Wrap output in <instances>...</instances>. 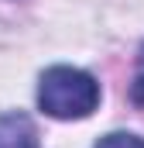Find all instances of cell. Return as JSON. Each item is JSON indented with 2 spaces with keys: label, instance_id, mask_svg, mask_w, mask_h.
<instances>
[{
  "label": "cell",
  "instance_id": "6da1fadb",
  "mask_svg": "<svg viewBox=\"0 0 144 148\" xmlns=\"http://www.w3.org/2000/svg\"><path fill=\"white\" fill-rule=\"evenodd\" d=\"M38 107L55 121H82L100 107V83L86 69L52 66L38 79Z\"/></svg>",
  "mask_w": 144,
  "mask_h": 148
},
{
  "label": "cell",
  "instance_id": "7a4b0ae2",
  "mask_svg": "<svg viewBox=\"0 0 144 148\" xmlns=\"http://www.w3.org/2000/svg\"><path fill=\"white\" fill-rule=\"evenodd\" d=\"M0 148H41L38 131L28 114H0Z\"/></svg>",
  "mask_w": 144,
  "mask_h": 148
},
{
  "label": "cell",
  "instance_id": "3957f363",
  "mask_svg": "<svg viewBox=\"0 0 144 148\" xmlns=\"http://www.w3.org/2000/svg\"><path fill=\"white\" fill-rule=\"evenodd\" d=\"M96 148H144V138L141 134H130V131H113L107 138H100Z\"/></svg>",
  "mask_w": 144,
  "mask_h": 148
},
{
  "label": "cell",
  "instance_id": "277c9868",
  "mask_svg": "<svg viewBox=\"0 0 144 148\" xmlns=\"http://www.w3.org/2000/svg\"><path fill=\"white\" fill-rule=\"evenodd\" d=\"M130 100L137 107H144V48H141V69L134 76V83H130Z\"/></svg>",
  "mask_w": 144,
  "mask_h": 148
}]
</instances>
